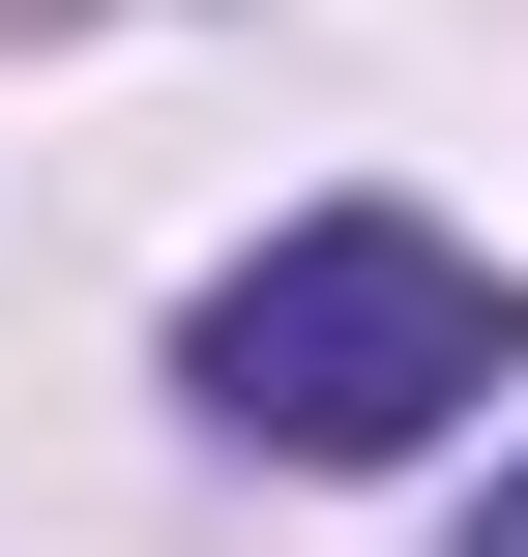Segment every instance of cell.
Segmentation results:
<instances>
[{
    "mask_svg": "<svg viewBox=\"0 0 528 557\" xmlns=\"http://www.w3.org/2000/svg\"><path fill=\"white\" fill-rule=\"evenodd\" d=\"M176 382H206V441H265V470H412L470 382H528V294L441 206H294L265 264H206Z\"/></svg>",
    "mask_w": 528,
    "mask_h": 557,
    "instance_id": "obj_1",
    "label": "cell"
},
{
    "mask_svg": "<svg viewBox=\"0 0 528 557\" xmlns=\"http://www.w3.org/2000/svg\"><path fill=\"white\" fill-rule=\"evenodd\" d=\"M470 557H528V470H500V499H470Z\"/></svg>",
    "mask_w": 528,
    "mask_h": 557,
    "instance_id": "obj_2",
    "label": "cell"
}]
</instances>
